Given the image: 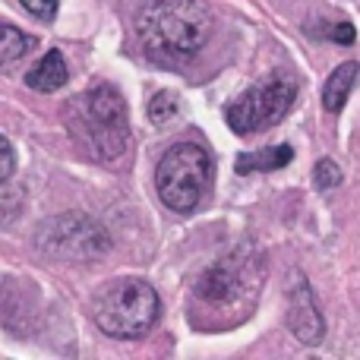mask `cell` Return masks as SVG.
<instances>
[{
    "instance_id": "cell-1",
    "label": "cell",
    "mask_w": 360,
    "mask_h": 360,
    "mask_svg": "<svg viewBox=\"0 0 360 360\" xmlns=\"http://www.w3.org/2000/svg\"><path fill=\"white\" fill-rule=\"evenodd\" d=\"M212 25L205 0H149L139 10L136 38L155 63H177L209 41Z\"/></svg>"
},
{
    "instance_id": "cell-2",
    "label": "cell",
    "mask_w": 360,
    "mask_h": 360,
    "mask_svg": "<svg viewBox=\"0 0 360 360\" xmlns=\"http://www.w3.org/2000/svg\"><path fill=\"white\" fill-rule=\"evenodd\" d=\"M63 124L73 143L95 162H117L130 143L127 101L114 86H95L70 98L63 108Z\"/></svg>"
},
{
    "instance_id": "cell-3",
    "label": "cell",
    "mask_w": 360,
    "mask_h": 360,
    "mask_svg": "<svg viewBox=\"0 0 360 360\" xmlns=\"http://www.w3.org/2000/svg\"><path fill=\"white\" fill-rule=\"evenodd\" d=\"M259 285L262 256L250 247H237L234 253H228L199 275L193 297L212 313H234V319H243L256 304Z\"/></svg>"
},
{
    "instance_id": "cell-4",
    "label": "cell",
    "mask_w": 360,
    "mask_h": 360,
    "mask_svg": "<svg viewBox=\"0 0 360 360\" xmlns=\"http://www.w3.org/2000/svg\"><path fill=\"white\" fill-rule=\"evenodd\" d=\"M92 319L111 338H143L158 319V294L143 278H111L92 297Z\"/></svg>"
},
{
    "instance_id": "cell-5",
    "label": "cell",
    "mask_w": 360,
    "mask_h": 360,
    "mask_svg": "<svg viewBox=\"0 0 360 360\" xmlns=\"http://www.w3.org/2000/svg\"><path fill=\"white\" fill-rule=\"evenodd\" d=\"M212 177V158L196 143H174L155 168V190L168 209L190 212L199 205Z\"/></svg>"
},
{
    "instance_id": "cell-6",
    "label": "cell",
    "mask_w": 360,
    "mask_h": 360,
    "mask_svg": "<svg viewBox=\"0 0 360 360\" xmlns=\"http://www.w3.org/2000/svg\"><path fill=\"white\" fill-rule=\"evenodd\" d=\"M294 95H297V82L291 73L278 70V73L259 79L256 86H250L243 95H237L228 108H224V120L237 136H250L259 133L266 127H275L278 120H285V114L291 111Z\"/></svg>"
},
{
    "instance_id": "cell-7",
    "label": "cell",
    "mask_w": 360,
    "mask_h": 360,
    "mask_svg": "<svg viewBox=\"0 0 360 360\" xmlns=\"http://www.w3.org/2000/svg\"><path fill=\"white\" fill-rule=\"evenodd\" d=\"M35 247L51 259H95L98 253L108 250L105 228L95 224L86 215H57L48 218L44 224H38L35 231Z\"/></svg>"
},
{
    "instance_id": "cell-8",
    "label": "cell",
    "mask_w": 360,
    "mask_h": 360,
    "mask_svg": "<svg viewBox=\"0 0 360 360\" xmlns=\"http://www.w3.org/2000/svg\"><path fill=\"white\" fill-rule=\"evenodd\" d=\"M288 326L291 332L297 335V342L304 345H319L326 335V323L316 310V297H313L310 285L304 278L294 285V294H291V310H288Z\"/></svg>"
},
{
    "instance_id": "cell-9",
    "label": "cell",
    "mask_w": 360,
    "mask_h": 360,
    "mask_svg": "<svg viewBox=\"0 0 360 360\" xmlns=\"http://www.w3.org/2000/svg\"><path fill=\"white\" fill-rule=\"evenodd\" d=\"M67 79H70V70H67V60H63L60 51H48V54L25 73V86L41 95H51V92H57V89H63Z\"/></svg>"
},
{
    "instance_id": "cell-10",
    "label": "cell",
    "mask_w": 360,
    "mask_h": 360,
    "mask_svg": "<svg viewBox=\"0 0 360 360\" xmlns=\"http://www.w3.org/2000/svg\"><path fill=\"white\" fill-rule=\"evenodd\" d=\"M357 79H360V63L357 60H348V63H342V67L332 70L329 79H326V86H323V108L329 114L342 111V108L348 105L351 92H354Z\"/></svg>"
},
{
    "instance_id": "cell-11",
    "label": "cell",
    "mask_w": 360,
    "mask_h": 360,
    "mask_svg": "<svg viewBox=\"0 0 360 360\" xmlns=\"http://www.w3.org/2000/svg\"><path fill=\"white\" fill-rule=\"evenodd\" d=\"M294 149L291 146H272V149H259V152H243L237 155L234 171L237 174H259V171H278L285 165H291Z\"/></svg>"
},
{
    "instance_id": "cell-12",
    "label": "cell",
    "mask_w": 360,
    "mask_h": 360,
    "mask_svg": "<svg viewBox=\"0 0 360 360\" xmlns=\"http://www.w3.org/2000/svg\"><path fill=\"white\" fill-rule=\"evenodd\" d=\"M32 44L35 41H32L25 32H19L16 25L0 22V67H10L19 57H25L32 51Z\"/></svg>"
},
{
    "instance_id": "cell-13",
    "label": "cell",
    "mask_w": 360,
    "mask_h": 360,
    "mask_svg": "<svg viewBox=\"0 0 360 360\" xmlns=\"http://www.w3.org/2000/svg\"><path fill=\"white\" fill-rule=\"evenodd\" d=\"M177 111H180V101H177L174 92H158V95H152V101H149V120H152L155 127L171 124V120L177 117Z\"/></svg>"
},
{
    "instance_id": "cell-14",
    "label": "cell",
    "mask_w": 360,
    "mask_h": 360,
    "mask_svg": "<svg viewBox=\"0 0 360 360\" xmlns=\"http://www.w3.org/2000/svg\"><path fill=\"white\" fill-rule=\"evenodd\" d=\"M313 184H316L319 190H335V186L342 184V168H338L332 158H319L316 168H313Z\"/></svg>"
},
{
    "instance_id": "cell-15",
    "label": "cell",
    "mask_w": 360,
    "mask_h": 360,
    "mask_svg": "<svg viewBox=\"0 0 360 360\" xmlns=\"http://www.w3.org/2000/svg\"><path fill=\"white\" fill-rule=\"evenodd\" d=\"M19 4H22L25 13H29V16H35L38 22H54L60 0H19Z\"/></svg>"
},
{
    "instance_id": "cell-16",
    "label": "cell",
    "mask_w": 360,
    "mask_h": 360,
    "mask_svg": "<svg viewBox=\"0 0 360 360\" xmlns=\"http://www.w3.org/2000/svg\"><path fill=\"white\" fill-rule=\"evenodd\" d=\"M13 171H16V152H13L10 139L0 133V184H6L13 177Z\"/></svg>"
},
{
    "instance_id": "cell-17",
    "label": "cell",
    "mask_w": 360,
    "mask_h": 360,
    "mask_svg": "<svg viewBox=\"0 0 360 360\" xmlns=\"http://www.w3.org/2000/svg\"><path fill=\"white\" fill-rule=\"evenodd\" d=\"M332 41H342V44H354V25L351 22H335L329 32Z\"/></svg>"
}]
</instances>
